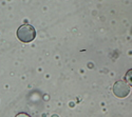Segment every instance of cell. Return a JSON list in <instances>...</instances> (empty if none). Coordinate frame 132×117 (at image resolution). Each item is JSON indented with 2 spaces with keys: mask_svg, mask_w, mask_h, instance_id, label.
Returning a JSON list of instances; mask_svg holds the SVG:
<instances>
[{
  "mask_svg": "<svg viewBox=\"0 0 132 117\" xmlns=\"http://www.w3.org/2000/svg\"><path fill=\"white\" fill-rule=\"evenodd\" d=\"M17 37L21 42L29 43V42H32L35 39L36 31L34 26H32L30 24H23L17 30Z\"/></svg>",
  "mask_w": 132,
  "mask_h": 117,
  "instance_id": "1",
  "label": "cell"
},
{
  "mask_svg": "<svg viewBox=\"0 0 132 117\" xmlns=\"http://www.w3.org/2000/svg\"><path fill=\"white\" fill-rule=\"evenodd\" d=\"M113 93L118 98H125L130 93V87L125 81L118 80L114 83V86H113Z\"/></svg>",
  "mask_w": 132,
  "mask_h": 117,
  "instance_id": "2",
  "label": "cell"
},
{
  "mask_svg": "<svg viewBox=\"0 0 132 117\" xmlns=\"http://www.w3.org/2000/svg\"><path fill=\"white\" fill-rule=\"evenodd\" d=\"M131 72H132L131 70H130V71H128L127 75H126V79H127V80L130 82V84H131Z\"/></svg>",
  "mask_w": 132,
  "mask_h": 117,
  "instance_id": "3",
  "label": "cell"
}]
</instances>
